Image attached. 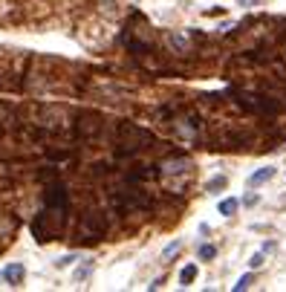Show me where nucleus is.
Listing matches in <instances>:
<instances>
[{
  "instance_id": "1",
  "label": "nucleus",
  "mask_w": 286,
  "mask_h": 292,
  "mask_svg": "<svg viewBox=\"0 0 286 292\" xmlns=\"http://www.w3.org/2000/svg\"><path fill=\"white\" fill-rule=\"evenodd\" d=\"M23 278H26V269H23V263H9V266L3 269V280H6V283H12V286H21Z\"/></svg>"
},
{
  "instance_id": "2",
  "label": "nucleus",
  "mask_w": 286,
  "mask_h": 292,
  "mask_svg": "<svg viewBox=\"0 0 286 292\" xmlns=\"http://www.w3.org/2000/svg\"><path fill=\"white\" fill-rule=\"evenodd\" d=\"M277 168H272V165H266V168H257L252 176H249V188H257V185H263V182H269L272 176H275Z\"/></svg>"
},
{
  "instance_id": "3",
  "label": "nucleus",
  "mask_w": 286,
  "mask_h": 292,
  "mask_svg": "<svg viewBox=\"0 0 286 292\" xmlns=\"http://www.w3.org/2000/svg\"><path fill=\"white\" fill-rule=\"evenodd\" d=\"M237 206H240V203H237V200H234V197H229V200H223V203H220V206H217V211H220V214H223V217H231V214L237 211Z\"/></svg>"
},
{
  "instance_id": "4",
  "label": "nucleus",
  "mask_w": 286,
  "mask_h": 292,
  "mask_svg": "<svg viewBox=\"0 0 286 292\" xmlns=\"http://www.w3.org/2000/svg\"><path fill=\"white\" fill-rule=\"evenodd\" d=\"M179 280H182V286H188V283H194V280H197V266H194V263H188V266H182V272H179Z\"/></svg>"
},
{
  "instance_id": "5",
  "label": "nucleus",
  "mask_w": 286,
  "mask_h": 292,
  "mask_svg": "<svg viewBox=\"0 0 286 292\" xmlns=\"http://www.w3.org/2000/svg\"><path fill=\"white\" fill-rule=\"evenodd\" d=\"M179 249H182V240H173L171 246H165V252H162V260H171V257L179 252Z\"/></svg>"
},
{
  "instance_id": "6",
  "label": "nucleus",
  "mask_w": 286,
  "mask_h": 292,
  "mask_svg": "<svg viewBox=\"0 0 286 292\" xmlns=\"http://www.w3.org/2000/svg\"><path fill=\"white\" fill-rule=\"evenodd\" d=\"M217 255V249L211 243H206V246H200V260H211V257Z\"/></svg>"
},
{
  "instance_id": "7",
  "label": "nucleus",
  "mask_w": 286,
  "mask_h": 292,
  "mask_svg": "<svg viewBox=\"0 0 286 292\" xmlns=\"http://www.w3.org/2000/svg\"><path fill=\"white\" fill-rule=\"evenodd\" d=\"M252 275H243L240 280H237V283H234V292H243V289H249V286H252Z\"/></svg>"
},
{
  "instance_id": "8",
  "label": "nucleus",
  "mask_w": 286,
  "mask_h": 292,
  "mask_svg": "<svg viewBox=\"0 0 286 292\" xmlns=\"http://www.w3.org/2000/svg\"><path fill=\"white\" fill-rule=\"evenodd\" d=\"M263 263H266V255H263V252H254L252 260H249V266H252V269H260Z\"/></svg>"
},
{
  "instance_id": "9",
  "label": "nucleus",
  "mask_w": 286,
  "mask_h": 292,
  "mask_svg": "<svg viewBox=\"0 0 286 292\" xmlns=\"http://www.w3.org/2000/svg\"><path fill=\"white\" fill-rule=\"evenodd\" d=\"M90 272H92V260H87V263H84L78 272H75V280H84L87 275H90Z\"/></svg>"
},
{
  "instance_id": "10",
  "label": "nucleus",
  "mask_w": 286,
  "mask_h": 292,
  "mask_svg": "<svg viewBox=\"0 0 286 292\" xmlns=\"http://www.w3.org/2000/svg\"><path fill=\"white\" fill-rule=\"evenodd\" d=\"M223 185H226V176H214V179L208 182V191L214 194V191H217V188H223Z\"/></svg>"
},
{
  "instance_id": "11",
  "label": "nucleus",
  "mask_w": 286,
  "mask_h": 292,
  "mask_svg": "<svg viewBox=\"0 0 286 292\" xmlns=\"http://www.w3.org/2000/svg\"><path fill=\"white\" fill-rule=\"evenodd\" d=\"M75 260H78V255H67V257H61V260H58V266L64 269V266H69V263H75Z\"/></svg>"
},
{
  "instance_id": "12",
  "label": "nucleus",
  "mask_w": 286,
  "mask_h": 292,
  "mask_svg": "<svg viewBox=\"0 0 286 292\" xmlns=\"http://www.w3.org/2000/svg\"><path fill=\"white\" fill-rule=\"evenodd\" d=\"M182 168H185V162H173V165H168L165 171H168V174H176V171H182Z\"/></svg>"
},
{
  "instance_id": "13",
  "label": "nucleus",
  "mask_w": 286,
  "mask_h": 292,
  "mask_svg": "<svg viewBox=\"0 0 286 292\" xmlns=\"http://www.w3.org/2000/svg\"><path fill=\"white\" fill-rule=\"evenodd\" d=\"M243 203H246V206H254V203H257V194H249V197L243 200Z\"/></svg>"
},
{
  "instance_id": "14",
  "label": "nucleus",
  "mask_w": 286,
  "mask_h": 292,
  "mask_svg": "<svg viewBox=\"0 0 286 292\" xmlns=\"http://www.w3.org/2000/svg\"><path fill=\"white\" fill-rule=\"evenodd\" d=\"M240 3H246V6H252V3H257V0H240Z\"/></svg>"
}]
</instances>
